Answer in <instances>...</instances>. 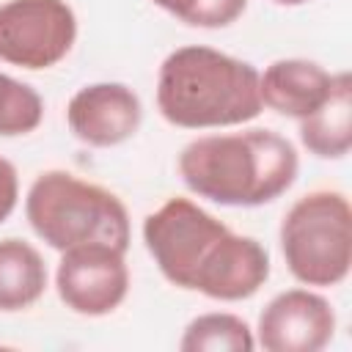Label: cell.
<instances>
[{
  "label": "cell",
  "instance_id": "6da1fadb",
  "mask_svg": "<svg viewBox=\"0 0 352 352\" xmlns=\"http://www.w3.org/2000/svg\"><path fill=\"white\" fill-rule=\"evenodd\" d=\"M300 157L275 129L204 135L179 154V176L190 192L220 206H261L280 198L297 179Z\"/></svg>",
  "mask_w": 352,
  "mask_h": 352
},
{
  "label": "cell",
  "instance_id": "7a4b0ae2",
  "mask_svg": "<svg viewBox=\"0 0 352 352\" xmlns=\"http://www.w3.org/2000/svg\"><path fill=\"white\" fill-rule=\"evenodd\" d=\"M258 69L214 47L173 50L157 74V110L182 129H214L253 121L261 113Z\"/></svg>",
  "mask_w": 352,
  "mask_h": 352
},
{
  "label": "cell",
  "instance_id": "3957f363",
  "mask_svg": "<svg viewBox=\"0 0 352 352\" xmlns=\"http://www.w3.org/2000/svg\"><path fill=\"white\" fill-rule=\"evenodd\" d=\"M25 217L36 236L60 253L88 242L129 250L132 226L124 201L69 170H44L33 179L25 195Z\"/></svg>",
  "mask_w": 352,
  "mask_h": 352
},
{
  "label": "cell",
  "instance_id": "277c9868",
  "mask_svg": "<svg viewBox=\"0 0 352 352\" xmlns=\"http://www.w3.org/2000/svg\"><path fill=\"white\" fill-rule=\"evenodd\" d=\"M280 253L305 286H338L352 267V209L338 190H314L283 214Z\"/></svg>",
  "mask_w": 352,
  "mask_h": 352
},
{
  "label": "cell",
  "instance_id": "5b68a950",
  "mask_svg": "<svg viewBox=\"0 0 352 352\" xmlns=\"http://www.w3.org/2000/svg\"><path fill=\"white\" fill-rule=\"evenodd\" d=\"M226 231L228 226L223 220L179 195L168 198L143 220V242L162 278L187 292H192L198 270Z\"/></svg>",
  "mask_w": 352,
  "mask_h": 352
},
{
  "label": "cell",
  "instance_id": "8992f818",
  "mask_svg": "<svg viewBox=\"0 0 352 352\" xmlns=\"http://www.w3.org/2000/svg\"><path fill=\"white\" fill-rule=\"evenodd\" d=\"M77 41V16L66 0L0 3V60L19 69H50Z\"/></svg>",
  "mask_w": 352,
  "mask_h": 352
},
{
  "label": "cell",
  "instance_id": "52a82bcc",
  "mask_svg": "<svg viewBox=\"0 0 352 352\" xmlns=\"http://www.w3.org/2000/svg\"><path fill=\"white\" fill-rule=\"evenodd\" d=\"M55 289L63 305L80 316L113 314L129 292V267L124 250L88 242L63 250L55 270Z\"/></svg>",
  "mask_w": 352,
  "mask_h": 352
},
{
  "label": "cell",
  "instance_id": "ba28073f",
  "mask_svg": "<svg viewBox=\"0 0 352 352\" xmlns=\"http://www.w3.org/2000/svg\"><path fill=\"white\" fill-rule=\"evenodd\" d=\"M336 311L311 289H286L258 314L256 346L267 352H319L333 341Z\"/></svg>",
  "mask_w": 352,
  "mask_h": 352
},
{
  "label": "cell",
  "instance_id": "9c48e42d",
  "mask_svg": "<svg viewBox=\"0 0 352 352\" xmlns=\"http://www.w3.org/2000/svg\"><path fill=\"white\" fill-rule=\"evenodd\" d=\"M143 121L140 96L124 82L82 85L66 104L72 135L94 148H110L129 140Z\"/></svg>",
  "mask_w": 352,
  "mask_h": 352
},
{
  "label": "cell",
  "instance_id": "30bf717a",
  "mask_svg": "<svg viewBox=\"0 0 352 352\" xmlns=\"http://www.w3.org/2000/svg\"><path fill=\"white\" fill-rule=\"evenodd\" d=\"M270 278V253L267 248L245 234L231 228L214 242L204 267L195 275L192 292H201L212 300L236 302L253 297Z\"/></svg>",
  "mask_w": 352,
  "mask_h": 352
},
{
  "label": "cell",
  "instance_id": "8fae6325",
  "mask_svg": "<svg viewBox=\"0 0 352 352\" xmlns=\"http://www.w3.org/2000/svg\"><path fill=\"white\" fill-rule=\"evenodd\" d=\"M333 91V74L305 58H280L258 74V94L261 104L289 116V118H308L314 116Z\"/></svg>",
  "mask_w": 352,
  "mask_h": 352
},
{
  "label": "cell",
  "instance_id": "7c38bea8",
  "mask_svg": "<svg viewBox=\"0 0 352 352\" xmlns=\"http://www.w3.org/2000/svg\"><path fill=\"white\" fill-rule=\"evenodd\" d=\"M302 146L319 160H341L352 148V77L349 72L333 74L327 102L300 121Z\"/></svg>",
  "mask_w": 352,
  "mask_h": 352
},
{
  "label": "cell",
  "instance_id": "4fadbf2b",
  "mask_svg": "<svg viewBox=\"0 0 352 352\" xmlns=\"http://www.w3.org/2000/svg\"><path fill=\"white\" fill-rule=\"evenodd\" d=\"M47 292V264L41 253L19 239H0V311L16 314L36 305Z\"/></svg>",
  "mask_w": 352,
  "mask_h": 352
},
{
  "label": "cell",
  "instance_id": "5bb4252c",
  "mask_svg": "<svg viewBox=\"0 0 352 352\" xmlns=\"http://www.w3.org/2000/svg\"><path fill=\"white\" fill-rule=\"evenodd\" d=\"M182 352H250L256 349V336L250 324L236 316V314H201L195 316L182 338H179Z\"/></svg>",
  "mask_w": 352,
  "mask_h": 352
},
{
  "label": "cell",
  "instance_id": "9a60e30c",
  "mask_svg": "<svg viewBox=\"0 0 352 352\" xmlns=\"http://www.w3.org/2000/svg\"><path fill=\"white\" fill-rule=\"evenodd\" d=\"M44 118V102L36 88L0 72V135L16 138L38 129Z\"/></svg>",
  "mask_w": 352,
  "mask_h": 352
},
{
  "label": "cell",
  "instance_id": "2e32d148",
  "mask_svg": "<svg viewBox=\"0 0 352 352\" xmlns=\"http://www.w3.org/2000/svg\"><path fill=\"white\" fill-rule=\"evenodd\" d=\"M179 22L190 28H228L234 25L242 11L248 8V0H151Z\"/></svg>",
  "mask_w": 352,
  "mask_h": 352
},
{
  "label": "cell",
  "instance_id": "e0dca14e",
  "mask_svg": "<svg viewBox=\"0 0 352 352\" xmlns=\"http://www.w3.org/2000/svg\"><path fill=\"white\" fill-rule=\"evenodd\" d=\"M19 201V176L16 168L0 157V223H6L11 217V212L16 209Z\"/></svg>",
  "mask_w": 352,
  "mask_h": 352
},
{
  "label": "cell",
  "instance_id": "ac0fdd59",
  "mask_svg": "<svg viewBox=\"0 0 352 352\" xmlns=\"http://www.w3.org/2000/svg\"><path fill=\"white\" fill-rule=\"evenodd\" d=\"M272 3H278V6H302L308 0H272Z\"/></svg>",
  "mask_w": 352,
  "mask_h": 352
}]
</instances>
